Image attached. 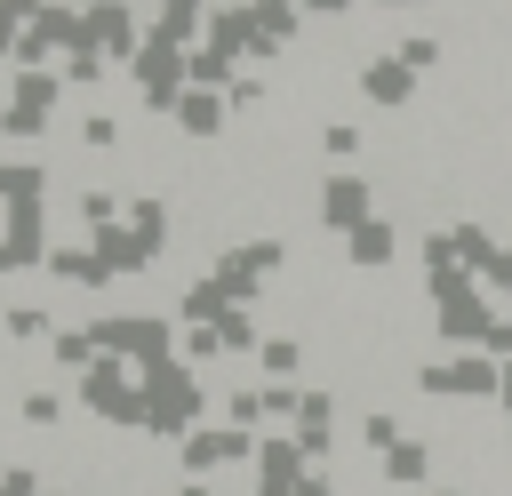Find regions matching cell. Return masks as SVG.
I'll return each instance as SVG.
<instances>
[{
    "label": "cell",
    "instance_id": "27",
    "mask_svg": "<svg viewBox=\"0 0 512 496\" xmlns=\"http://www.w3.org/2000/svg\"><path fill=\"white\" fill-rule=\"evenodd\" d=\"M296 8H312V16H344L352 0H296Z\"/></svg>",
    "mask_w": 512,
    "mask_h": 496
},
{
    "label": "cell",
    "instance_id": "13",
    "mask_svg": "<svg viewBox=\"0 0 512 496\" xmlns=\"http://www.w3.org/2000/svg\"><path fill=\"white\" fill-rule=\"evenodd\" d=\"M248 24H256V48L272 56L280 40H296V0H248Z\"/></svg>",
    "mask_w": 512,
    "mask_h": 496
},
{
    "label": "cell",
    "instance_id": "22",
    "mask_svg": "<svg viewBox=\"0 0 512 496\" xmlns=\"http://www.w3.org/2000/svg\"><path fill=\"white\" fill-rule=\"evenodd\" d=\"M72 136H80L88 152H112V144H120V120H112V112H88V120H80Z\"/></svg>",
    "mask_w": 512,
    "mask_h": 496
},
{
    "label": "cell",
    "instance_id": "5",
    "mask_svg": "<svg viewBox=\"0 0 512 496\" xmlns=\"http://www.w3.org/2000/svg\"><path fill=\"white\" fill-rule=\"evenodd\" d=\"M80 24H88V48H96V56H112V64H128V56L144 48V24L128 16V0H88V8H80Z\"/></svg>",
    "mask_w": 512,
    "mask_h": 496
},
{
    "label": "cell",
    "instance_id": "7",
    "mask_svg": "<svg viewBox=\"0 0 512 496\" xmlns=\"http://www.w3.org/2000/svg\"><path fill=\"white\" fill-rule=\"evenodd\" d=\"M368 200H376V192H368L360 176H328V184H320V224L352 240V232L368 224Z\"/></svg>",
    "mask_w": 512,
    "mask_h": 496
},
{
    "label": "cell",
    "instance_id": "4",
    "mask_svg": "<svg viewBox=\"0 0 512 496\" xmlns=\"http://www.w3.org/2000/svg\"><path fill=\"white\" fill-rule=\"evenodd\" d=\"M240 456H256V432H240V424H200V432L176 440L184 480H200V472H216V464H240Z\"/></svg>",
    "mask_w": 512,
    "mask_h": 496
},
{
    "label": "cell",
    "instance_id": "28",
    "mask_svg": "<svg viewBox=\"0 0 512 496\" xmlns=\"http://www.w3.org/2000/svg\"><path fill=\"white\" fill-rule=\"evenodd\" d=\"M288 496H336V488H328V480H312V472H304V480H296V488H288Z\"/></svg>",
    "mask_w": 512,
    "mask_h": 496
},
{
    "label": "cell",
    "instance_id": "8",
    "mask_svg": "<svg viewBox=\"0 0 512 496\" xmlns=\"http://www.w3.org/2000/svg\"><path fill=\"white\" fill-rule=\"evenodd\" d=\"M40 272H56V280H64V288H112V272H104V264H96V248H88V240H56V248H48V264H40Z\"/></svg>",
    "mask_w": 512,
    "mask_h": 496
},
{
    "label": "cell",
    "instance_id": "32",
    "mask_svg": "<svg viewBox=\"0 0 512 496\" xmlns=\"http://www.w3.org/2000/svg\"><path fill=\"white\" fill-rule=\"evenodd\" d=\"M384 8H408V0H384Z\"/></svg>",
    "mask_w": 512,
    "mask_h": 496
},
{
    "label": "cell",
    "instance_id": "31",
    "mask_svg": "<svg viewBox=\"0 0 512 496\" xmlns=\"http://www.w3.org/2000/svg\"><path fill=\"white\" fill-rule=\"evenodd\" d=\"M496 392H504V400H512V368H504V384H496Z\"/></svg>",
    "mask_w": 512,
    "mask_h": 496
},
{
    "label": "cell",
    "instance_id": "19",
    "mask_svg": "<svg viewBox=\"0 0 512 496\" xmlns=\"http://www.w3.org/2000/svg\"><path fill=\"white\" fill-rule=\"evenodd\" d=\"M344 248H352V264H392V224H376V216H368Z\"/></svg>",
    "mask_w": 512,
    "mask_h": 496
},
{
    "label": "cell",
    "instance_id": "12",
    "mask_svg": "<svg viewBox=\"0 0 512 496\" xmlns=\"http://www.w3.org/2000/svg\"><path fill=\"white\" fill-rule=\"evenodd\" d=\"M48 360H56L64 376H88V368L104 360V352H96V328H56V336H48Z\"/></svg>",
    "mask_w": 512,
    "mask_h": 496
},
{
    "label": "cell",
    "instance_id": "20",
    "mask_svg": "<svg viewBox=\"0 0 512 496\" xmlns=\"http://www.w3.org/2000/svg\"><path fill=\"white\" fill-rule=\"evenodd\" d=\"M16 416H24L32 432H56V424H64V392H24V400H16Z\"/></svg>",
    "mask_w": 512,
    "mask_h": 496
},
{
    "label": "cell",
    "instance_id": "15",
    "mask_svg": "<svg viewBox=\"0 0 512 496\" xmlns=\"http://www.w3.org/2000/svg\"><path fill=\"white\" fill-rule=\"evenodd\" d=\"M0 336H8V344H40V336H56V320H48L40 304H8V312H0Z\"/></svg>",
    "mask_w": 512,
    "mask_h": 496
},
{
    "label": "cell",
    "instance_id": "1",
    "mask_svg": "<svg viewBox=\"0 0 512 496\" xmlns=\"http://www.w3.org/2000/svg\"><path fill=\"white\" fill-rule=\"evenodd\" d=\"M144 432H160V440L200 432V376H192L184 360L144 368Z\"/></svg>",
    "mask_w": 512,
    "mask_h": 496
},
{
    "label": "cell",
    "instance_id": "10",
    "mask_svg": "<svg viewBox=\"0 0 512 496\" xmlns=\"http://www.w3.org/2000/svg\"><path fill=\"white\" fill-rule=\"evenodd\" d=\"M48 200V168L24 152H0V208H40Z\"/></svg>",
    "mask_w": 512,
    "mask_h": 496
},
{
    "label": "cell",
    "instance_id": "6",
    "mask_svg": "<svg viewBox=\"0 0 512 496\" xmlns=\"http://www.w3.org/2000/svg\"><path fill=\"white\" fill-rule=\"evenodd\" d=\"M0 248H8V272H32V264H48V200L40 208H0Z\"/></svg>",
    "mask_w": 512,
    "mask_h": 496
},
{
    "label": "cell",
    "instance_id": "11",
    "mask_svg": "<svg viewBox=\"0 0 512 496\" xmlns=\"http://www.w3.org/2000/svg\"><path fill=\"white\" fill-rule=\"evenodd\" d=\"M360 88H368V104H408V96H416V72H408L400 56H376V64L360 72Z\"/></svg>",
    "mask_w": 512,
    "mask_h": 496
},
{
    "label": "cell",
    "instance_id": "2",
    "mask_svg": "<svg viewBox=\"0 0 512 496\" xmlns=\"http://www.w3.org/2000/svg\"><path fill=\"white\" fill-rule=\"evenodd\" d=\"M72 400L96 416V424H120V432H144V376L128 368V360H96L80 384H72Z\"/></svg>",
    "mask_w": 512,
    "mask_h": 496
},
{
    "label": "cell",
    "instance_id": "9",
    "mask_svg": "<svg viewBox=\"0 0 512 496\" xmlns=\"http://www.w3.org/2000/svg\"><path fill=\"white\" fill-rule=\"evenodd\" d=\"M496 384H504V376H496L488 360H448V368H424V392H448V400H472V392L488 400Z\"/></svg>",
    "mask_w": 512,
    "mask_h": 496
},
{
    "label": "cell",
    "instance_id": "26",
    "mask_svg": "<svg viewBox=\"0 0 512 496\" xmlns=\"http://www.w3.org/2000/svg\"><path fill=\"white\" fill-rule=\"evenodd\" d=\"M0 496H48V488H40L32 464H8V472H0Z\"/></svg>",
    "mask_w": 512,
    "mask_h": 496
},
{
    "label": "cell",
    "instance_id": "25",
    "mask_svg": "<svg viewBox=\"0 0 512 496\" xmlns=\"http://www.w3.org/2000/svg\"><path fill=\"white\" fill-rule=\"evenodd\" d=\"M360 440H368V448H400V424L376 408V416H360Z\"/></svg>",
    "mask_w": 512,
    "mask_h": 496
},
{
    "label": "cell",
    "instance_id": "33",
    "mask_svg": "<svg viewBox=\"0 0 512 496\" xmlns=\"http://www.w3.org/2000/svg\"><path fill=\"white\" fill-rule=\"evenodd\" d=\"M440 496H456V488H440Z\"/></svg>",
    "mask_w": 512,
    "mask_h": 496
},
{
    "label": "cell",
    "instance_id": "14",
    "mask_svg": "<svg viewBox=\"0 0 512 496\" xmlns=\"http://www.w3.org/2000/svg\"><path fill=\"white\" fill-rule=\"evenodd\" d=\"M176 128H184V136H216V128H224V96H216V88H184Z\"/></svg>",
    "mask_w": 512,
    "mask_h": 496
},
{
    "label": "cell",
    "instance_id": "30",
    "mask_svg": "<svg viewBox=\"0 0 512 496\" xmlns=\"http://www.w3.org/2000/svg\"><path fill=\"white\" fill-rule=\"evenodd\" d=\"M160 8H192V16H208V8H200V0H160Z\"/></svg>",
    "mask_w": 512,
    "mask_h": 496
},
{
    "label": "cell",
    "instance_id": "3",
    "mask_svg": "<svg viewBox=\"0 0 512 496\" xmlns=\"http://www.w3.org/2000/svg\"><path fill=\"white\" fill-rule=\"evenodd\" d=\"M56 96H64V72H8V104H0V136H16V144H32V136H48V112H56Z\"/></svg>",
    "mask_w": 512,
    "mask_h": 496
},
{
    "label": "cell",
    "instance_id": "29",
    "mask_svg": "<svg viewBox=\"0 0 512 496\" xmlns=\"http://www.w3.org/2000/svg\"><path fill=\"white\" fill-rule=\"evenodd\" d=\"M176 496H216V488H208V480H184V488H176Z\"/></svg>",
    "mask_w": 512,
    "mask_h": 496
},
{
    "label": "cell",
    "instance_id": "17",
    "mask_svg": "<svg viewBox=\"0 0 512 496\" xmlns=\"http://www.w3.org/2000/svg\"><path fill=\"white\" fill-rule=\"evenodd\" d=\"M424 472H432V448H424V440L384 448V480H392V488H408V480H424Z\"/></svg>",
    "mask_w": 512,
    "mask_h": 496
},
{
    "label": "cell",
    "instance_id": "16",
    "mask_svg": "<svg viewBox=\"0 0 512 496\" xmlns=\"http://www.w3.org/2000/svg\"><path fill=\"white\" fill-rule=\"evenodd\" d=\"M256 368H264L272 384H288V376L304 368V344H296V336H264V344H256Z\"/></svg>",
    "mask_w": 512,
    "mask_h": 496
},
{
    "label": "cell",
    "instance_id": "23",
    "mask_svg": "<svg viewBox=\"0 0 512 496\" xmlns=\"http://www.w3.org/2000/svg\"><path fill=\"white\" fill-rule=\"evenodd\" d=\"M80 224H88V232L120 224V192H80Z\"/></svg>",
    "mask_w": 512,
    "mask_h": 496
},
{
    "label": "cell",
    "instance_id": "18",
    "mask_svg": "<svg viewBox=\"0 0 512 496\" xmlns=\"http://www.w3.org/2000/svg\"><path fill=\"white\" fill-rule=\"evenodd\" d=\"M48 0H0V64H16V40H24V24L40 16Z\"/></svg>",
    "mask_w": 512,
    "mask_h": 496
},
{
    "label": "cell",
    "instance_id": "21",
    "mask_svg": "<svg viewBox=\"0 0 512 496\" xmlns=\"http://www.w3.org/2000/svg\"><path fill=\"white\" fill-rule=\"evenodd\" d=\"M104 64H112V56H96V48L80 40V48L64 56V88H96V80H104Z\"/></svg>",
    "mask_w": 512,
    "mask_h": 496
},
{
    "label": "cell",
    "instance_id": "24",
    "mask_svg": "<svg viewBox=\"0 0 512 496\" xmlns=\"http://www.w3.org/2000/svg\"><path fill=\"white\" fill-rule=\"evenodd\" d=\"M320 144H328V160H352V152H360V128H352V120H328Z\"/></svg>",
    "mask_w": 512,
    "mask_h": 496
}]
</instances>
